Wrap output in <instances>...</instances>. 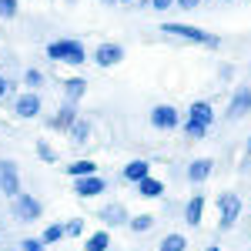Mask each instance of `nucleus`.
Returning a JSON list of instances; mask_svg holds the SVG:
<instances>
[{"mask_svg": "<svg viewBox=\"0 0 251 251\" xmlns=\"http://www.w3.org/2000/svg\"><path fill=\"white\" fill-rule=\"evenodd\" d=\"M44 54L54 60V64H71V67H80L87 60V50L80 40H50L44 47Z\"/></svg>", "mask_w": 251, "mask_h": 251, "instance_id": "1", "label": "nucleus"}, {"mask_svg": "<svg viewBox=\"0 0 251 251\" xmlns=\"http://www.w3.org/2000/svg\"><path fill=\"white\" fill-rule=\"evenodd\" d=\"M161 30L164 34H171V37H181V40H191V44H204V47H211L218 50L221 47V37H214V34H204V30H198V27H184V24H161Z\"/></svg>", "mask_w": 251, "mask_h": 251, "instance_id": "2", "label": "nucleus"}, {"mask_svg": "<svg viewBox=\"0 0 251 251\" xmlns=\"http://www.w3.org/2000/svg\"><path fill=\"white\" fill-rule=\"evenodd\" d=\"M218 208H221V228H225V231L234 228V225H238V218H241V198H238L234 191L218 194Z\"/></svg>", "mask_w": 251, "mask_h": 251, "instance_id": "3", "label": "nucleus"}, {"mask_svg": "<svg viewBox=\"0 0 251 251\" xmlns=\"http://www.w3.org/2000/svg\"><path fill=\"white\" fill-rule=\"evenodd\" d=\"M40 211H44V208H40V201L34 194H17V198H14V218H17V221H37Z\"/></svg>", "mask_w": 251, "mask_h": 251, "instance_id": "4", "label": "nucleus"}, {"mask_svg": "<svg viewBox=\"0 0 251 251\" xmlns=\"http://www.w3.org/2000/svg\"><path fill=\"white\" fill-rule=\"evenodd\" d=\"M0 191L7 198H17L20 194V171L14 161H0Z\"/></svg>", "mask_w": 251, "mask_h": 251, "instance_id": "5", "label": "nucleus"}, {"mask_svg": "<svg viewBox=\"0 0 251 251\" xmlns=\"http://www.w3.org/2000/svg\"><path fill=\"white\" fill-rule=\"evenodd\" d=\"M248 114H251V87L241 84L231 94V104H228V114L225 117H228V121H238V117H248Z\"/></svg>", "mask_w": 251, "mask_h": 251, "instance_id": "6", "label": "nucleus"}, {"mask_svg": "<svg viewBox=\"0 0 251 251\" xmlns=\"http://www.w3.org/2000/svg\"><path fill=\"white\" fill-rule=\"evenodd\" d=\"M151 124H154V127H161V131L177 127V124H181L177 107H171V104H157V107H151Z\"/></svg>", "mask_w": 251, "mask_h": 251, "instance_id": "7", "label": "nucleus"}, {"mask_svg": "<svg viewBox=\"0 0 251 251\" xmlns=\"http://www.w3.org/2000/svg\"><path fill=\"white\" fill-rule=\"evenodd\" d=\"M124 60V47L121 44H100L94 50V64L97 67H114V64H121Z\"/></svg>", "mask_w": 251, "mask_h": 251, "instance_id": "8", "label": "nucleus"}, {"mask_svg": "<svg viewBox=\"0 0 251 251\" xmlns=\"http://www.w3.org/2000/svg\"><path fill=\"white\" fill-rule=\"evenodd\" d=\"M97 218H100V225H107V228H117V225H127V221H131L127 211H124V204H104V208L97 211Z\"/></svg>", "mask_w": 251, "mask_h": 251, "instance_id": "9", "label": "nucleus"}, {"mask_svg": "<svg viewBox=\"0 0 251 251\" xmlns=\"http://www.w3.org/2000/svg\"><path fill=\"white\" fill-rule=\"evenodd\" d=\"M104 188H107V184H104V177H97V174H84V177H77V184H74V191H77L80 198H97Z\"/></svg>", "mask_w": 251, "mask_h": 251, "instance_id": "10", "label": "nucleus"}, {"mask_svg": "<svg viewBox=\"0 0 251 251\" xmlns=\"http://www.w3.org/2000/svg\"><path fill=\"white\" fill-rule=\"evenodd\" d=\"M188 121H194V124H204V127H211V124H214V107L208 104V100H194L191 107H188Z\"/></svg>", "mask_w": 251, "mask_h": 251, "instance_id": "11", "label": "nucleus"}, {"mask_svg": "<svg viewBox=\"0 0 251 251\" xmlns=\"http://www.w3.org/2000/svg\"><path fill=\"white\" fill-rule=\"evenodd\" d=\"M74 121H77V107H74V104L67 100V104L60 107V114H54L50 121H47V127H50V131H67V127L74 124Z\"/></svg>", "mask_w": 251, "mask_h": 251, "instance_id": "12", "label": "nucleus"}, {"mask_svg": "<svg viewBox=\"0 0 251 251\" xmlns=\"http://www.w3.org/2000/svg\"><path fill=\"white\" fill-rule=\"evenodd\" d=\"M14 114L17 117H37L40 114V97L30 91V94L17 97V104H14Z\"/></svg>", "mask_w": 251, "mask_h": 251, "instance_id": "13", "label": "nucleus"}, {"mask_svg": "<svg viewBox=\"0 0 251 251\" xmlns=\"http://www.w3.org/2000/svg\"><path fill=\"white\" fill-rule=\"evenodd\" d=\"M148 174H151V161H131V164H124V171H121V177H124V181H144V177H148Z\"/></svg>", "mask_w": 251, "mask_h": 251, "instance_id": "14", "label": "nucleus"}, {"mask_svg": "<svg viewBox=\"0 0 251 251\" xmlns=\"http://www.w3.org/2000/svg\"><path fill=\"white\" fill-rule=\"evenodd\" d=\"M84 94H87V80L84 77H67L64 80V97H67L71 104H77Z\"/></svg>", "mask_w": 251, "mask_h": 251, "instance_id": "15", "label": "nucleus"}, {"mask_svg": "<svg viewBox=\"0 0 251 251\" xmlns=\"http://www.w3.org/2000/svg\"><path fill=\"white\" fill-rule=\"evenodd\" d=\"M201 211H204V194H194L191 201H188V208H184V221L191 228H198L201 225Z\"/></svg>", "mask_w": 251, "mask_h": 251, "instance_id": "16", "label": "nucleus"}, {"mask_svg": "<svg viewBox=\"0 0 251 251\" xmlns=\"http://www.w3.org/2000/svg\"><path fill=\"white\" fill-rule=\"evenodd\" d=\"M211 171H214V161H211V157H198L191 168H188V177H191L194 184H201V181H204Z\"/></svg>", "mask_w": 251, "mask_h": 251, "instance_id": "17", "label": "nucleus"}, {"mask_svg": "<svg viewBox=\"0 0 251 251\" xmlns=\"http://www.w3.org/2000/svg\"><path fill=\"white\" fill-rule=\"evenodd\" d=\"M137 191L144 194V198H161V194H164V184H161L157 177H151V174H148L144 181H137Z\"/></svg>", "mask_w": 251, "mask_h": 251, "instance_id": "18", "label": "nucleus"}, {"mask_svg": "<svg viewBox=\"0 0 251 251\" xmlns=\"http://www.w3.org/2000/svg\"><path fill=\"white\" fill-rule=\"evenodd\" d=\"M107 245H111V234L107 231H94L91 238H87L84 251H107Z\"/></svg>", "mask_w": 251, "mask_h": 251, "instance_id": "19", "label": "nucleus"}, {"mask_svg": "<svg viewBox=\"0 0 251 251\" xmlns=\"http://www.w3.org/2000/svg\"><path fill=\"white\" fill-rule=\"evenodd\" d=\"M67 134H71V141H74V144H84V141H87V134H91V124H87V121H74V124L67 127Z\"/></svg>", "mask_w": 251, "mask_h": 251, "instance_id": "20", "label": "nucleus"}, {"mask_svg": "<svg viewBox=\"0 0 251 251\" xmlns=\"http://www.w3.org/2000/svg\"><path fill=\"white\" fill-rule=\"evenodd\" d=\"M127 228H131V231H151V228H154V214H137V218L127 221Z\"/></svg>", "mask_w": 251, "mask_h": 251, "instance_id": "21", "label": "nucleus"}, {"mask_svg": "<svg viewBox=\"0 0 251 251\" xmlns=\"http://www.w3.org/2000/svg\"><path fill=\"white\" fill-rule=\"evenodd\" d=\"M184 248H188L184 234H168V238L161 241V248H157V251H184Z\"/></svg>", "mask_w": 251, "mask_h": 251, "instance_id": "22", "label": "nucleus"}, {"mask_svg": "<svg viewBox=\"0 0 251 251\" xmlns=\"http://www.w3.org/2000/svg\"><path fill=\"white\" fill-rule=\"evenodd\" d=\"M67 174H71V177H84V174H94V161H74V164H67Z\"/></svg>", "mask_w": 251, "mask_h": 251, "instance_id": "23", "label": "nucleus"}, {"mask_svg": "<svg viewBox=\"0 0 251 251\" xmlns=\"http://www.w3.org/2000/svg\"><path fill=\"white\" fill-rule=\"evenodd\" d=\"M60 238H64V225H47L44 234H40V241H44V245H54V241H60Z\"/></svg>", "mask_w": 251, "mask_h": 251, "instance_id": "24", "label": "nucleus"}, {"mask_svg": "<svg viewBox=\"0 0 251 251\" xmlns=\"http://www.w3.org/2000/svg\"><path fill=\"white\" fill-rule=\"evenodd\" d=\"M37 154H40V161H47V164H54V161H57L54 148H50L47 141H37Z\"/></svg>", "mask_w": 251, "mask_h": 251, "instance_id": "25", "label": "nucleus"}, {"mask_svg": "<svg viewBox=\"0 0 251 251\" xmlns=\"http://www.w3.org/2000/svg\"><path fill=\"white\" fill-rule=\"evenodd\" d=\"M17 17V0H0V20Z\"/></svg>", "mask_w": 251, "mask_h": 251, "instance_id": "26", "label": "nucleus"}, {"mask_svg": "<svg viewBox=\"0 0 251 251\" xmlns=\"http://www.w3.org/2000/svg\"><path fill=\"white\" fill-rule=\"evenodd\" d=\"M184 134L188 137H204L208 127H204V124H194V121H184Z\"/></svg>", "mask_w": 251, "mask_h": 251, "instance_id": "27", "label": "nucleus"}, {"mask_svg": "<svg viewBox=\"0 0 251 251\" xmlns=\"http://www.w3.org/2000/svg\"><path fill=\"white\" fill-rule=\"evenodd\" d=\"M64 234H71V238L84 234V218H74V221H67V225H64Z\"/></svg>", "mask_w": 251, "mask_h": 251, "instance_id": "28", "label": "nucleus"}, {"mask_svg": "<svg viewBox=\"0 0 251 251\" xmlns=\"http://www.w3.org/2000/svg\"><path fill=\"white\" fill-rule=\"evenodd\" d=\"M24 80H27V87L34 91V87H40V84H44V74H40L37 67H30V71H27V77H24Z\"/></svg>", "mask_w": 251, "mask_h": 251, "instance_id": "29", "label": "nucleus"}, {"mask_svg": "<svg viewBox=\"0 0 251 251\" xmlns=\"http://www.w3.org/2000/svg\"><path fill=\"white\" fill-rule=\"evenodd\" d=\"M20 251H44V241L40 238H24L20 241Z\"/></svg>", "mask_w": 251, "mask_h": 251, "instance_id": "30", "label": "nucleus"}, {"mask_svg": "<svg viewBox=\"0 0 251 251\" xmlns=\"http://www.w3.org/2000/svg\"><path fill=\"white\" fill-rule=\"evenodd\" d=\"M174 3H177V7H181V10H194V7H198V3H201V0H174Z\"/></svg>", "mask_w": 251, "mask_h": 251, "instance_id": "31", "label": "nucleus"}, {"mask_svg": "<svg viewBox=\"0 0 251 251\" xmlns=\"http://www.w3.org/2000/svg\"><path fill=\"white\" fill-rule=\"evenodd\" d=\"M171 3H174V0H151V7H154V10H168Z\"/></svg>", "mask_w": 251, "mask_h": 251, "instance_id": "32", "label": "nucleus"}, {"mask_svg": "<svg viewBox=\"0 0 251 251\" xmlns=\"http://www.w3.org/2000/svg\"><path fill=\"white\" fill-rule=\"evenodd\" d=\"M245 157H248V161L241 164V171H248V168H251V137H248V151H245Z\"/></svg>", "mask_w": 251, "mask_h": 251, "instance_id": "33", "label": "nucleus"}, {"mask_svg": "<svg viewBox=\"0 0 251 251\" xmlns=\"http://www.w3.org/2000/svg\"><path fill=\"white\" fill-rule=\"evenodd\" d=\"M7 87H10V84H7V77H0V100L7 97Z\"/></svg>", "mask_w": 251, "mask_h": 251, "instance_id": "34", "label": "nucleus"}, {"mask_svg": "<svg viewBox=\"0 0 251 251\" xmlns=\"http://www.w3.org/2000/svg\"><path fill=\"white\" fill-rule=\"evenodd\" d=\"M204 251H221V248H218V245H211V248H204Z\"/></svg>", "mask_w": 251, "mask_h": 251, "instance_id": "35", "label": "nucleus"}, {"mask_svg": "<svg viewBox=\"0 0 251 251\" xmlns=\"http://www.w3.org/2000/svg\"><path fill=\"white\" fill-rule=\"evenodd\" d=\"M100 3H117V0H100Z\"/></svg>", "mask_w": 251, "mask_h": 251, "instance_id": "36", "label": "nucleus"}, {"mask_svg": "<svg viewBox=\"0 0 251 251\" xmlns=\"http://www.w3.org/2000/svg\"><path fill=\"white\" fill-rule=\"evenodd\" d=\"M117 3H131V0H117Z\"/></svg>", "mask_w": 251, "mask_h": 251, "instance_id": "37", "label": "nucleus"}, {"mask_svg": "<svg viewBox=\"0 0 251 251\" xmlns=\"http://www.w3.org/2000/svg\"><path fill=\"white\" fill-rule=\"evenodd\" d=\"M67 3H74V0H67Z\"/></svg>", "mask_w": 251, "mask_h": 251, "instance_id": "38", "label": "nucleus"}]
</instances>
